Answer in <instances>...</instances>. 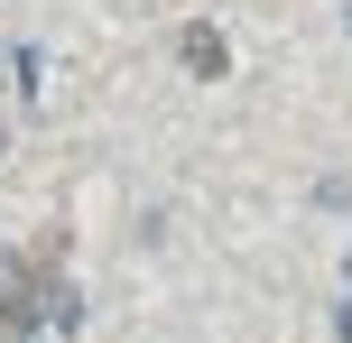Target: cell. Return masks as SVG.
Instances as JSON below:
<instances>
[{
  "instance_id": "cell-1",
  "label": "cell",
  "mask_w": 352,
  "mask_h": 343,
  "mask_svg": "<svg viewBox=\"0 0 352 343\" xmlns=\"http://www.w3.org/2000/svg\"><path fill=\"white\" fill-rule=\"evenodd\" d=\"M176 47H186V65H195V74H223V37H213V28H186Z\"/></svg>"
},
{
  "instance_id": "cell-2",
  "label": "cell",
  "mask_w": 352,
  "mask_h": 343,
  "mask_svg": "<svg viewBox=\"0 0 352 343\" xmlns=\"http://www.w3.org/2000/svg\"><path fill=\"white\" fill-rule=\"evenodd\" d=\"M334 334H343V343H352V297H343V325H334Z\"/></svg>"
},
{
  "instance_id": "cell-3",
  "label": "cell",
  "mask_w": 352,
  "mask_h": 343,
  "mask_svg": "<svg viewBox=\"0 0 352 343\" xmlns=\"http://www.w3.org/2000/svg\"><path fill=\"white\" fill-rule=\"evenodd\" d=\"M343 28H352V10H343Z\"/></svg>"
}]
</instances>
